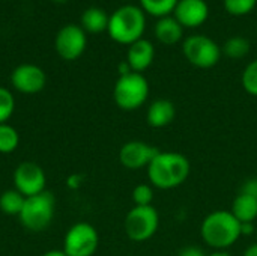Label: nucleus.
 I'll use <instances>...</instances> for the list:
<instances>
[{
  "mask_svg": "<svg viewBox=\"0 0 257 256\" xmlns=\"http://www.w3.org/2000/svg\"><path fill=\"white\" fill-rule=\"evenodd\" d=\"M146 169L152 187L172 190L182 186L188 180L191 164L190 160L181 152L160 151Z\"/></svg>",
  "mask_w": 257,
  "mask_h": 256,
  "instance_id": "obj_1",
  "label": "nucleus"
},
{
  "mask_svg": "<svg viewBox=\"0 0 257 256\" xmlns=\"http://www.w3.org/2000/svg\"><path fill=\"white\" fill-rule=\"evenodd\" d=\"M242 223L227 210H217L209 213L202 225L200 235L206 246L217 252H224L242 237Z\"/></svg>",
  "mask_w": 257,
  "mask_h": 256,
  "instance_id": "obj_2",
  "label": "nucleus"
},
{
  "mask_svg": "<svg viewBox=\"0 0 257 256\" xmlns=\"http://www.w3.org/2000/svg\"><path fill=\"white\" fill-rule=\"evenodd\" d=\"M146 27V18L143 9L134 5H125L116 9L108 18L107 32L117 44L131 45L142 39Z\"/></svg>",
  "mask_w": 257,
  "mask_h": 256,
  "instance_id": "obj_3",
  "label": "nucleus"
},
{
  "mask_svg": "<svg viewBox=\"0 0 257 256\" xmlns=\"http://www.w3.org/2000/svg\"><path fill=\"white\" fill-rule=\"evenodd\" d=\"M149 97V83L140 72H130L119 75L114 89L113 100L116 106L125 112L140 109Z\"/></svg>",
  "mask_w": 257,
  "mask_h": 256,
  "instance_id": "obj_4",
  "label": "nucleus"
},
{
  "mask_svg": "<svg viewBox=\"0 0 257 256\" xmlns=\"http://www.w3.org/2000/svg\"><path fill=\"white\" fill-rule=\"evenodd\" d=\"M54 210L56 199L51 192L45 190L39 195L26 198L18 219L26 229L32 232H41L50 226L54 217Z\"/></svg>",
  "mask_w": 257,
  "mask_h": 256,
  "instance_id": "obj_5",
  "label": "nucleus"
},
{
  "mask_svg": "<svg viewBox=\"0 0 257 256\" xmlns=\"http://www.w3.org/2000/svg\"><path fill=\"white\" fill-rule=\"evenodd\" d=\"M160 226L158 211L152 207H133L123 222L126 237L134 243H143L151 240Z\"/></svg>",
  "mask_w": 257,
  "mask_h": 256,
  "instance_id": "obj_6",
  "label": "nucleus"
},
{
  "mask_svg": "<svg viewBox=\"0 0 257 256\" xmlns=\"http://www.w3.org/2000/svg\"><path fill=\"white\" fill-rule=\"evenodd\" d=\"M182 51L185 59L196 68L208 69L218 63L221 50L218 44L205 36V35H193L188 36L182 44Z\"/></svg>",
  "mask_w": 257,
  "mask_h": 256,
  "instance_id": "obj_7",
  "label": "nucleus"
},
{
  "mask_svg": "<svg viewBox=\"0 0 257 256\" xmlns=\"http://www.w3.org/2000/svg\"><path fill=\"white\" fill-rule=\"evenodd\" d=\"M99 244L95 226L86 222L71 226L63 240V252L68 256H93Z\"/></svg>",
  "mask_w": 257,
  "mask_h": 256,
  "instance_id": "obj_8",
  "label": "nucleus"
},
{
  "mask_svg": "<svg viewBox=\"0 0 257 256\" xmlns=\"http://www.w3.org/2000/svg\"><path fill=\"white\" fill-rule=\"evenodd\" d=\"M15 190H18L24 198H30L45 192L47 177L44 169L32 161H24L17 166L14 172Z\"/></svg>",
  "mask_w": 257,
  "mask_h": 256,
  "instance_id": "obj_9",
  "label": "nucleus"
},
{
  "mask_svg": "<svg viewBox=\"0 0 257 256\" xmlns=\"http://www.w3.org/2000/svg\"><path fill=\"white\" fill-rule=\"evenodd\" d=\"M86 42H87V38H86V32L83 30V27L77 24H68L57 32L54 47H56L57 54L62 59L75 60L84 53Z\"/></svg>",
  "mask_w": 257,
  "mask_h": 256,
  "instance_id": "obj_10",
  "label": "nucleus"
},
{
  "mask_svg": "<svg viewBox=\"0 0 257 256\" xmlns=\"http://www.w3.org/2000/svg\"><path fill=\"white\" fill-rule=\"evenodd\" d=\"M160 152L158 148L142 140H131L122 145L119 149V161L130 170L148 167L154 157Z\"/></svg>",
  "mask_w": 257,
  "mask_h": 256,
  "instance_id": "obj_11",
  "label": "nucleus"
},
{
  "mask_svg": "<svg viewBox=\"0 0 257 256\" xmlns=\"http://www.w3.org/2000/svg\"><path fill=\"white\" fill-rule=\"evenodd\" d=\"M12 86L21 94H38L45 88L47 75L42 68L33 63H23L18 65L11 74Z\"/></svg>",
  "mask_w": 257,
  "mask_h": 256,
  "instance_id": "obj_12",
  "label": "nucleus"
},
{
  "mask_svg": "<svg viewBox=\"0 0 257 256\" xmlns=\"http://www.w3.org/2000/svg\"><path fill=\"white\" fill-rule=\"evenodd\" d=\"M173 14L182 27L194 29L206 23L209 6L205 0H179Z\"/></svg>",
  "mask_w": 257,
  "mask_h": 256,
  "instance_id": "obj_13",
  "label": "nucleus"
},
{
  "mask_svg": "<svg viewBox=\"0 0 257 256\" xmlns=\"http://www.w3.org/2000/svg\"><path fill=\"white\" fill-rule=\"evenodd\" d=\"M154 57H155V48H154L152 42L142 38V39H139L130 45L126 62H128L133 72L142 74L143 71H146L152 65Z\"/></svg>",
  "mask_w": 257,
  "mask_h": 256,
  "instance_id": "obj_14",
  "label": "nucleus"
},
{
  "mask_svg": "<svg viewBox=\"0 0 257 256\" xmlns=\"http://www.w3.org/2000/svg\"><path fill=\"white\" fill-rule=\"evenodd\" d=\"M175 116H176V107L170 100L166 98L152 101L146 112L148 125L152 128H164L170 125L175 121Z\"/></svg>",
  "mask_w": 257,
  "mask_h": 256,
  "instance_id": "obj_15",
  "label": "nucleus"
},
{
  "mask_svg": "<svg viewBox=\"0 0 257 256\" xmlns=\"http://www.w3.org/2000/svg\"><path fill=\"white\" fill-rule=\"evenodd\" d=\"M184 27L178 23L175 17H163L155 24V36L164 45L178 44L182 39Z\"/></svg>",
  "mask_w": 257,
  "mask_h": 256,
  "instance_id": "obj_16",
  "label": "nucleus"
},
{
  "mask_svg": "<svg viewBox=\"0 0 257 256\" xmlns=\"http://www.w3.org/2000/svg\"><path fill=\"white\" fill-rule=\"evenodd\" d=\"M230 211L241 223H254L257 219V199L239 192L233 199Z\"/></svg>",
  "mask_w": 257,
  "mask_h": 256,
  "instance_id": "obj_17",
  "label": "nucleus"
},
{
  "mask_svg": "<svg viewBox=\"0 0 257 256\" xmlns=\"http://www.w3.org/2000/svg\"><path fill=\"white\" fill-rule=\"evenodd\" d=\"M108 15L99 8H87L81 15V27L87 33H101L108 27Z\"/></svg>",
  "mask_w": 257,
  "mask_h": 256,
  "instance_id": "obj_18",
  "label": "nucleus"
},
{
  "mask_svg": "<svg viewBox=\"0 0 257 256\" xmlns=\"http://www.w3.org/2000/svg\"><path fill=\"white\" fill-rule=\"evenodd\" d=\"M26 198L18 190H5L0 195V210L8 216H20Z\"/></svg>",
  "mask_w": 257,
  "mask_h": 256,
  "instance_id": "obj_19",
  "label": "nucleus"
},
{
  "mask_svg": "<svg viewBox=\"0 0 257 256\" xmlns=\"http://www.w3.org/2000/svg\"><path fill=\"white\" fill-rule=\"evenodd\" d=\"M178 2L179 0H140V5H142L143 11H146L148 14L163 18V17H169L172 12H175Z\"/></svg>",
  "mask_w": 257,
  "mask_h": 256,
  "instance_id": "obj_20",
  "label": "nucleus"
},
{
  "mask_svg": "<svg viewBox=\"0 0 257 256\" xmlns=\"http://www.w3.org/2000/svg\"><path fill=\"white\" fill-rule=\"evenodd\" d=\"M223 53L230 59H242L250 53V41L242 36H232L224 42Z\"/></svg>",
  "mask_w": 257,
  "mask_h": 256,
  "instance_id": "obj_21",
  "label": "nucleus"
},
{
  "mask_svg": "<svg viewBox=\"0 0 257 256\" xmlns=\"http://www.w3.org/2000/svg\"><path fill=\"white\" fill-rule=\"evenodd\" d=\"M18 131L9 124H0V154H11L18 148Z\"/></svg>",
  "mask_w": 257,
  "mask_h": 256,
  "instance_id": "obj_22",
  "label": "nucleus"
},
{
  "mask_svg": "<svg viewBox=\"0 0 257 256\" xmlns=\"http://www.w3.org/2000/svg\"><path fill=\"white\" fill-rule=\"evenodd\" d=\"M133 202L136 207H148L152 205L154 201V189L149 184H139L133 189L131 193Z\"/></svg>",
  "mask_w": 257,
  "mask_h": 256,
  "instance_id": "obj_23",
  "label": "nucleus"
},
{
  "mask_svg": "<svg viewBox=\"0 0 257 256\" xmlns=\"http://www.w3.org/2000/svg\"><path fill=\"white\" fill-rule=\"evenodd\" d=\"M257 0H224V8L230 15L242 17L256 8Z\"/></svg>",
  "mask_w": 257,
  "mask_h": 256,
  "instance_id": "obj_24",
  "label": "nucleus"
},
{
  "mask_svg": "<svg viewBox=\"0 0 257 256\" xmlns=\"http://www.w3.org/2000/svg\"><path fill=\"white\" fill-rule=\"evenodd\" d=\"M15 109V100L9 89L0 86V124H6Z\"/></svg>",
  "mask_w": 257,
  "mask_h": 256,
  "instance_id": "obj_25",
  "label": "nucleus"
},
{
  "mask_svg": "<svg viewBox=\"0 0 257 256\" xmlns=\"http://www.w3.org/2000/svg\"><path fill=\"white\" fill-rule=\"evenodd\" d=\"M241 81L245 92H248L253 97H257V59L247 65V68L242 72Z\"/></svg>",
  "mask_w": 257,
  "mask_h": 256,
  "instance_id": "obj_26",
  "label": "nucleus"
},
{
  "mask_svg": "<svg viewBox=\"0 0 257 256\" xmlns=\"http://www.w3.org/2000/svg\"><path fill=\"white\" fill-rule=\"evenodd\" d=\"M241 193H245L251 198L257 199V178H250L247 180L242 187H241Z\"/></svg>",
  "mask_w": 257,
  "mask_h": 256,
  "instance_id": "obj_27",
  "label": "nucleus"
},
{
  "mask_svg": "<svg viewBox=\"0 0 257 256\" xmlns=\"http://www.w3.org/2000/svg\"><path fill=\"white\" fill-rule=\"evenodd\" d=\"M178 256H208L205 255V252L200 249V247H196V246H187L184 249H181L179 255Z\"/></svg>",
  "mask_w": 257,
  "mask_h": 256,
  "instance_id": "obj_28",
  "label": "nucleus"
},
{
  "mask_svg": "<svg viewBox=\"0 0 257 256\" xmlns=\"http://www.w3.org/2000/svg\"><path fill=\"white\" fill-rule=\"evenodd\" d=\"M130 72H133V71H131L130 65H128V62H122L119 65V75H125V74H130Z\"/></svg>",
  "mask_w": 257,
  "mask_h": 256,
  "instance_id": "obj_29",
  "label": "nucleus"
},
{
  "mask_svg": "<svg viewBox=\"0 0 257 256\" xmlns=\"http://www.w3.org/2000/svg\"><path fill=\"white\" fill-rule=\"evenodd\" d=\"M242 256H257V243L248 246V247L244 250V255Z\"/></svg>",
  "mask_w": 257,
  "mask_h": 256,
  "instance_id": "obj_30",
  "label": "nucleus"
},
{
  "mask_svg": "<svg viewBox=\"0 0 257 256\" xmlns=\"http://www.w3.org/2000/svg\"><path fill=\"white\" fill-rule=\"evenodd\" d=\"M242 235H251L253 234V223H242Z\"/></svg>",
  "mask_w": 257,
  "mask_h": 256,
  "instance_id": "obj_31",
  "label": "nucleus"
},
{
  "mask_svg": "<svg viewBox=\"0 0 257 256\" xmlns=\"http://www.w3.org/2000/svg\"><path fill=\"white\" fill-rule=\"evenodd\" d=\"M42 256H68L63 250H48L45 252Z\"/></svg>",
  "mask_w": 257,
  "mask_h": 256,
  "instance_id": "obj_32",
  "label": "nucleus"
},
{
  "mask_svg": "<svg viewBox=\"0 0 257 256\" xmlns=\"http://www.w3.org/2000/svg\"><path fill=\"white\" fill-rule=\"evenodd\" d=\"M208 256H232V255H229L227 252H214V253H211V255H208Z\"/></svg>",
  "mask_w": 257,
  "mask_h": 256,
  "instance_id": "obj_33",
  "label": "nucleus"
},
{
  "mask_svg": "<svg viewBox=\"0 0 257 256\" xmlns=\"http://www.w3.org/2000/svg\"><path fill=\"white\" fill-rule=\"evenodd\" d=\"M53 2H56V3H65V2H68V0H53Z\"/></svg>",
  "mask_w": 257,
  "mask_h": 256,
  "instance_id": "obj_34",
  "label": "nucleus"
},
{
  "mask_svg": "<svg viewBox=\"0 0 257 256\" xmlns=\"http://www.w3.org/2000/svg\"><path fill=\"white\" fill-rule=\"evenodd\" d=\"M128 2H131V0H128Z\"/></svg>",
  "mask_w": 257,
  "mask_h": 256,
  "instance_id": "obj_35",
  "label": "nucleus"
}]
</instances>
